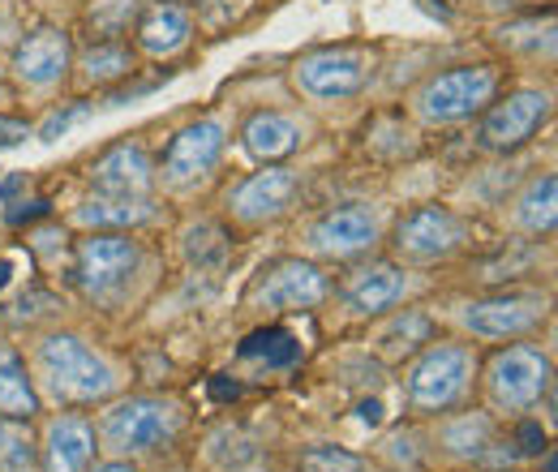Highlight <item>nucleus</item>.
Instances as JSON below:
<instances>
[{"label":"nucleus","instance_id":"f257e3e1","mask_svg":"<svg viewBox=\"0 0 558 472\" xmlns=\"http://www.w3.org/2000/svg\"><path fill=\"white\" fill-rule=\"evenodd\" d=\"M35 361H39V374H44L48 391L65 404H104L121 387L117 370L95 348H86L82 339L65 336V331L39 339Z\"/></svg>","mask_w":558,"mask_h":472},{"label":"nucleus","instance_id":"f03ea898","mask_svg":"<svg viewBox=\"0 0 558 472\" xmlns=\"http://www.w3.org/2000/svg\"><path fill=\"white\" fill-rule=\"evenodd\" d=\"M473 374H477V361L464 343H429L404 374L409 408L421 416L451 412L456 404H464V396L473 387Z\"/></svg>","mask_w":558,"mask_h":472},{"label":"nucleus","instance_id":"7ed1b4c3","mask_svg":"<svg viewBox=\"0 0 558 472\" xmlns=\"http://www.w3.org/2000/svg\"><path fill=\"white\" fill-rule=\"evenodd\" d=\"M181 434V412L155 396H130L112 404L99 421V438L117 456H155L168 451Z\"/></svg>","mask_w":558,"mask_h":472},{"label":"nucleus","instance_id":"20e7f679","mask_svg":"<svg viewBox=\"0 0 558 472\" xmlns=\"http://www.w3.org/2000/svg\"><path fill=\"white\" fill-rule=\"evenodd\" d=\"M498 90V69L494 65H456L447 73H434L421 82L413 95V108L425 125H460L477 112H486Z\"/></svg>","mask_w":558,"mask_h":472},{"label":"nucleus","instance_id":"39448f33","mask_svg":"<svg viewBox=\"0 0 558 472\" xmlns=\"http://www.w3.org/2000/svg\"><path fill=\"white\" fill-rule=\"evenodd\" d=\"M550 378H555V365L542 348L511 343V348L494 352V361H489V404L498 412H529L533 404H542V396H550Z\"/></svg>","mask_w":558,"mask_h":472},{"label":"nucleus","instance_id":"423d86ee","mask_svg":"<svg viewBox=\"0 0 558 472\" xmlns=\"http://www.w3.org/2000/svg\"><path fill=\"white\" fill-rule=\"evenodd\" d=\"M142 267V245L130 232H90L86 241H77L73 254V279L86 296H117Z\"/></svg>","mask_w":558,"mask_h":472},{"label":"nucleus","instance_id":"0eeeda50","mask_svg":"<svg viewBox=\"0 0 558 472\" xmlns=\"http://www.w3.org/2000/svg\"><path fill=\"white\" fill-rule=\"evenodd\" d=\"M473 228L464 215H456L451 206H417L396 223L391 250L404 263H442L451 254H460L469 245Z\"/></svg>","mask_w":558,"mask_h":472},{"label":"nucleus","instance_id":"6e6552de","mask_svg":"<svg viewBox=\"0 0 558 472\" xmlns=\"http://www.w3.org/2000/svg\"><path fill=\"white\" fill-rule=\"evenodd\" d=\"M374 73V57L361 48H318L310 57H301L292 69V82L301 86V95L318 99V104H340L365 90Z\"/></svg>","mask_w":558,"mask_h":472},{"label":"nucleus","instance_id":"1a4fd4ad","mask_svg":"<svg viewBox=\"0 0 558 472\" xmlns=\"http://www.w3.org/2000/svg\"><path fill=\"white\" fill-rule=\"evenodd\" d=\"M550 112H555V104H550L546 90H511L507 99L486 108L482 130H477V146L489 155H511L524 142H533V134L550 121Z\"/></svg>","mask_w":558,"mask_h":472},{"label":"nucleus","instance_id":"9d476101","mask_svg":"<svg viewBox=\"0 0 558 472\" xmlns=\"http://www.w3.org/2000/svg\"><path fill=\"white\" fill-rule=\"evenodd\" d=\"M327 296H331L327 275L314 267V263H301V258H283L276 267H267L263 279L254 283V305L258 310H276V314L314 310Z\"/></svg>","mask_w":558,"mask_h":472},{"label":"nucleus","instance_id":"9b49d317","mask_svg":"<svg viewBox=\"0 0 558 472\" xmlns=\"http://www.w3.org/2000/svg\"><path fill=\"white\" fill-rule=\"evenodd\" d=\"M223 155V125L219 121H194L168 142L159 177L168 190H190L198 181H207Z\"/></svg>","mask_w":558,"mask_h":472},{"label":"nucleus","instance_id":"f8f14e48","mask_svg":"<svg viewBox=\"0 0 558 472\" xmlns=\"http://www.w3.org/2000/svg\"><path fill=\"white\" fill-rule=\"evenodd\" d=\"M383 237V219L378 210L365 203H349L327 210L323 219H314L310 228V250L323 258H356L365 250H374Z\"/></svg>","mask_w":558,"mask_h":472},{"label":"nucleus","instance_id":"ddd939ff","mask_svg":"<svg viewBox=\"0 0 558 472\" xmlns=\"http://www.w3.org/2000/svg\"><path fill=\"white\" fill-rule=\"evenodd\" d=\"M296 194H301V177H296L292 168L267 164L263 172L245 177V181L228 194V210H232L241 223H271V219L292 210Z\"/></svg>","mask_w":558,"mask_h":472},{"label":"nucleus","instance_id":"4468645a","mask_svg":"<svg viewBox=\"0 0 558 472\" xmlns=\"http://www.w3.org/2000/svg\"><path fill=\"white\" fill-rule=\"evenodd\" d=\"M70 65H73V44H70V35L57 31V26L31 31V35L17 44V52H13V73H17V82L31 86V90H52L57 82H65Z\"/></svg>","mask_w":558,"mask_h":472},{"label":"nucleus","instance_id":"2eb2a0df","mask_svg":"<svg viewBox=\"0 0 558 472\" xmlns=\"http://www.w3.org/2000/svg\"><path fill=\"white\" fill-rule=\"evenodd\" d=\"M546 318V305L537 296H486L464 305L460 323L477 339H520L537 331Z\"/></svg>","mask_w":558,"mask_h":472},{"label":"nucleus","instance_id":"dca6fc26","mask_svg":"<svg viewBox=\"0 0 558 472\" xmlns=\"http://www.w3.org/2000/svg\"><path fill=\"white\" fill-rule=\"evenodd\" d=\"M155 185V164L142 142H117L90 164V190L95 194H117V198H150Z\"/></svg>","mask_w":558,"mask_h":472},{"label":"nucleus","instance_id":"f3484780","mask_svg":"<svg viewBox=\"0 0 558 472\" xmlns=\"http://www.w3.org/2000/svg\"><path fill=\"white\" fill-rule=\"evenodd\" d=\"M344 305L361 318H378L387 310H396L409 296V275L391 263H369V267L352 270V279L344 283Z\"/></svg>","mask_w":558,"mask_h":472},{"label":"nucleus","instance_id":"a211bd4d","mask_svg":"<svg viewBox=\"0 0 558 472\" xmlns=\"http://www.w3.org/2000/svg\"><path fill=\"white\" fill-rule=\"evenodd\" d=\"M442 447L460 460L482 464V469H507L515 460V451L502 447V438H498V429H494L486 412H469L460 421H447L442 425Z\"/></svg>","mask_w":558,"mask_h":472},{"label":"nucleus","instance_id":"6ab92c4d","mask_svg":"<svg viewBox=\"0 0 558 472\" xmlns=\"http://www.w3.org/2000/svg\"><path fill=\"white\" fill-rule=\"evenodd\" d=\"M44 472H86L95 460V429L82 416H52L44 429Z\"/></svg>","mask_w":558,"mask_h":472},{"label":"nucleus","instance_id":"aec40b11","mask_svg":"<svg viewBox=\"0 0 558 472\" xmlns=\"http://www.w3.org/2000/svg\"><path fill=\"white\" fill-rule=\"evenodd\" d=\"M241 142L254 159L263 164H276V159H288L301 142H305V125L288 112H254L241 130Z\"/></svg>","mask_w":558,"mask_h":472},{"label":"nucleus","instance_id":"412c9836","mask_svg":"<svg viewBox=\"0 0 558 472\" xmlns=\"http://www.w3.org/2000/svg\"><path fill=\"white\" fill-rule=\"evenodd\" d=\"M194 35V17L190 9L181 4H155V9H142L138 17V48L146 57H172L190 44Z\"/></svg>","mask_w":558,"mask_h":472},{"label":"nucleus","instance_id":"4be33fe9","mask_svg":"<svg viewBox=\"0 0 558 472\" xmlns=\"http://www.w3.org/2000/svg\"><path fill=\"white\" fill-rule=\"evenodd\" d=\"M73 219L90 232H130L155 219L150 198H117V194H95L73 210Z\"/></svg>","mask_w":558,"mask_h":472},{"label":"nucleus","instance_id":"5701e85b","mask_svg":"<svg viewBox=\"0 0 558 472\" xmlns=\"http://www.w3.org/2000/svg\"><path fill=\"white\" fill-rule=\"evenodd\" d=\"M35 412H39V396H35V383L22 365V356L13 348H0V416L31 421Z\"/></svg>","mask_w":558,"mask_h":472},{"label":"nucleus","instance_id":"b1692460","mask_svg":"<svg viewBox=\"0 0 558 472\" xmlns=\"http://www.w3.org/2000/svg\"><path fill=\"white\" fill-rule=\"evenodd\" d=\"M558 219V181L546 172L537 181H529V190L515 198V228L533 232V237H546L555 232Z\"/></svg>","mask_w":558,"mask_h":472},{"label":"nucleus","instance_id":"393cba45","mask_svg":"<svg viewBox=\"0 0 558 472\" xmlns=\"http://www.w3.org/2000/svg\"><path fill=\"white\" fill-rule=\"evenodd\" d=\"M134 52L121 44V39H99L82 52V77L95 82V86H112V82H125L134 77Z\"/></svg>","mask_w":558,"mask_h":472},{"label":"nucleus","instance_id":"a878e982","mask_svg":"<svg viewBox=\"0 0 558 472\" xmlns=\"http://www.w3.org/2000/svg\"><path fill=\"white\" fill-rule=\"evenodd\" d=\"M241 356L245 361H263L267 370H288V365L301 361V343H296L292 331H283V327H263V331L245 336Z\"/></svg>","mask_w":558,"mask_h":472},{"label":"nucleus","instance_id":"bb28decb","mask_svg":"<svg viewBox=\"0 0 558 472\" xmlns=\"http://www.w3.org/2000/svg\"><path fill=\"white\" fill-rule=\"evenodd\" d=\"M434 336V323L417 314V310H404L400 318H391L387 327H383V336H378V348H383V356H409V352H417L421 343H429Z\"/></svg>","mask_w":558,"mask_h":472},{"label":"nucleus","instance_id":"cd10ccee","mask_svg":"<svg viewBox=\"0 0 558 472\" xmlns=\"http://www.w3.org/2000/svg\"><path fill=\"white\" fill-rule=\"evenodd\" d=\"M142 0H95L90 9H86V31L95 35V39H121V35H130V26L142 17Z\"/></svg>","mask_w":558,"mask_h":472},{"label":"nucleus","instance_id":"c85d7f7f","mask_svg":"<svg viewBox=\"0 0 558 472\" xmlns=\"http://www.w3.org/2000/svg\"><path fill=\"white\" fill-rule=\"evenodd\" d=\"M39 447L26 429V421L0 416V472H35Z\"/></svg>","mask_w":558,"mask_h":472},{"label":"nucleus","instance_id":"c756f323","mask_svg":"<svg viewBox=\"0 0 558 472\" xmlns=\"http://www.w3.org/2000/svg\"><path fill=\"white\" fill-rule=\"evenodd\" d=\"M296 469L301 472H365V460L352 456V451H344V447H327V443H318V447L301 451Z\"/></svg>","mask_w":558,"mask_h":472},{"label":"nucleus","instance_id":"7c9ffc66","mask_svg":"<svg viewBox=\"0 0 558 472\" xmlns=\"http://www.w3.org/2000/svg\"><path fill=\"white\" fill-rule=\"evenodd\" d=\"M86 112H90V104H82V99H77V104H70V108H61V112H52V117L39 125V137H44V142H57V137L65 134V130H73V125H77Z\"/></svg>","mask_w":558,"mask_h":472},{"label":"nucleus","instance_id":"2f4dec72","mask_svg":"<svg viewBox=\"0 0 558 472\" xmlns=\"http://www.w3.org/2000/svg\"><path fill=\"white\" fill-rule=\"evenodd\" d=\"M515 443H520V456L546 451V434H542V425H533V421H524V425L515 429Z\"/></svg>","mask_w":558,"mask_h":472},{"label":"nucleus","instance_id":"473e14b6","mask_svg":"<svg viewBox=\"0 0 558 472\" xmlns=\"http://www.w3.org/2000/svg\"><path fill=\"white\" fill-rule=\"evenodd\" d=\"M52 210V203L48 198H35V203H17V206H9V223L13 228H22V223H31V219H44Z\"/></svg>","mask_w":558,"mask_h":472},{"label":"nucleus","instance_id":"72a5a7b5","mask_svg":"<svg viewBox=\"0 0 558 472\" xmlns=\"http://www.w3.org/2000/svg\"><path fill=\"white\" fill-rule=\"evenodd\" d=\"M31 137V125L17 121V117H0V146H17Z\"/></svg>","mask_w":558,"mask_h":472},{"label":"nucleus","instance_id":"f704fd0d","mask_svg":"<svg viewBox=\"0 0 558 472\" xmlns=\"http://www.w3.org/2000/svg\"><path fill=\"white\" fill-rule=\"evenodd\" d=\"M17 190H26V177H9V181L0 185V198H4V203H13V198H17Z\"/></svg>","mask_w":558,"mask_h":472},{"label":"nucleus","instance_id":"c9c22d12","mask_svg":"<svg viewBox=\"0 0 558 472\" xmlns=\"http://www.w3.org/2000/svg\"><path fill=\"white\" fill-rule=\"evenodd\" d=\"M378 416H383V404H378V400H369V404H361V421H369V425H378Z\"/></svg>","mask_w":558,"mask_h":472},{"label":"nucleus","instance_id":"e433bc0d","mask_svg":"<svg viewBox=\"0 0 558 472\" xmlns=\"http://www.w3.org/2000/svg\"><path fill=\"white\" fill-rule=\"evenodd\" d=\"M86 472H138L130 460H112V464H99V469H86Z\"/></svg>","mask_w":558,"mask_h":472},{"label":"nucleus","instance_id":"4c0bfd02","mask_svg":"<svg viewBox=\"0 0 558 472\" xmlns=\"http://www.w3.org/2000/svg\"><path fill=\"white\" fill-rule=\"evenodd\" d=\"M4 279H9V258H0V288H4Z\"/></svg>","mask_w":558,"mask_h":472},{"label":"nucleus","instance_id":"58836bf2","mask_svg":"<svg viewBox=\"0 0 558 472\" xmlns=\"http://www.w3.org/2000/svg\"><path fill=\"white\" fill-rule=\"evenodd\" d=\"M0 77H4V69H0Z\"/></svg>","mask_w":558,"mask_h":472}]
</instances>
